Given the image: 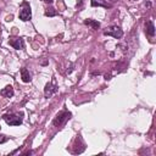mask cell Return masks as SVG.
Returning <instances> with one entry per match:
<instances>
[{"label": "cell", "instance_id": "4", "mask_svg": "<svg viewBox=\"0 0 156 156\" xmlns=\"http://www.w3.org/2000/svg\"><path fill=\"white\" fill-rule=\"evenodd\" d=\"M4 121L10 124V126H20L22 123V117H20V115H15V113H6L2 116Z\"/></svg>", "mask_w": 156, "mask_h": 156}, {"label": "cell", "instance_id": "13", "mask_svg": "<svg viewBox=\"0 0 156 156\" xmlns=\"http://www.w3.org/2000/svg\"><path fill=\"white\" fill-rule=\"evenodd\" d=\"M9 140V138L6 136V135H4V134H0V144H4V143H6Z\"/></svg>", "mask_w": 156, "mask_h": 156}, {"label": "cell", "instance_id": "16", "mask_svg": "<svg viewBox=\"0 0 156 156\" xmlns=\"http://www.w3.org/2000/svg\"><path fill=\"white\" fill-rule=\"evenodd\" d=\"M110 1H112V2H115V1H117V0H110Z\"/></svg>", "mask_w": 156, "mask_h": 156}, {"label": "cell", "instance_id": "7", "mask_svg": "<svg viewBox=\"0 0 156 156\" xmlns=\"http://www.w3.org/2000/svg\"><path fill=\"white\" fill-rule=\"evenodd\" d=\"M145 32L149 37H154L155 35V26H154V22L152 21H147L145 23Z\"/></svg>", "mask_w": 156, "mask_h": 156}, {"label": "cell", "instance_id": "10", "mask_svg": "<svg viewBox=\"0 0 156 156\" xmlns=\"http://www.w3.org/2000/svg\"><path fill=\"white\" fill-rule=\"evenodd\" d=\"M84 24L91 27V29H98V28L100 27V23H99L98 21H95V20H91V18H87V20L84 21Z\"/></svg>", "mask_w": 156, "mask_h": 156}, {"label": "cell", "instance_id": "12", "mask_svg": "<svg viewBox=\"0 0 156 156\" xmlns=\"http://www.w3.org/2000/svg\"><path fill=\"white\" fill-rule=\"evenodd\" d=\"M57 15V11L54 9V7H48L46 10H45V16H48V17H54V16H56Z\"/></svg>", "mask_w": 156, "mask_h": 156}, {"label": "cell", "instance_id": "17", "mask_svg": "<svg viewBox=\"0 0 156 156\" xmlns=\"http://www.w3.org/2000/svg\"><path fill=\"white\" fill-rule=\"evenodd\" d=\"M132 1H135V0H132Z\"/></svg>", "mask_w": 156, "mask_h": 156}, {"label": "cell", "instance_id": "2", "mask_svg": "<svg viewBox=\"0 0 156 156\" xmlns=\"http://www.w3.org/2000/svg\"><path fill=\"white\" fill-rule=\"evenodd\" d=\"M18 17H20V20H22V21H29V20H30V17H32V11H30V6H29L28 2H23V4L21 5Z\"/></svg>", "mask_w": 156, "mask_h": 156}, {"label": "cell", "instance_id": "8", "mask_svg": "<svg viewBox=\"0 0 156 156\" xmlns=\"http://www.w3.org/2000/svg\"><path fill=\"white\" fill-rule=\"evenodd\" d=\"M0 94H1L2 96H5V98H11V96H13V88H12V85H6L4 89L0 90Z\"/></svg>", "mask_w": 156, "mask_h": 156}, {"label": "cell", "instance_id": "11", "mask_svg": "<svg viewBox=\"0 0 156 156\" xmlns=\"http://www.w3.org/2000/svg\"><path fill=\"white\" fill-rule=\"evenodd\" d=\"M91 6H102V7H108L110 5L105 0H91Z\"/></svg>", "mask_w": 156, "mask_h": 156}, {"label": "cell", "instance_id": "3", "mask_svg": "<svg viewBox=\"0 0 156 156\" xmlns=\"http://www.w3.org/2000/svg\"><path fill=\"white\" fill-rule=\"evenodd\" d=\"M104 34L105 35H111V37H113L116 39H119L123 35V30L118 26H110V27L104 29Z\"/></svg>", "mask_w": 156, "mask_h": 156}, {"label": "cell", "instance_id": "5", "mask_svg": "<svg viewBox=\"0 0 156 156\" xmlns=\"http://www.w3.org/2000/svg\"><path fill=\"white\" fill-rule=\"evenodd\" d=\"M56 91H57V85L55 83V79H52V82H50V83H46V85L44 88V95H45V98H50Z\"/></svg>", "mask_w": 156, "mask_h": 156}, {"label": "cell", "instance_id": "6", "mask_svg": "<svg viewBox=\"0 0 156 156\" xmlns=\"http://www.w3.org/2000/svg\"><path fill=\"white\" fill-rule=\"evenodd\" d=\"M9 44H10L12 48L17 49V50H21V49L24 48V41H23V39L20 38V37H11L10 40H9Z\"/></svg>", "mask_w": 156, "mask_h": 156}, {"label": "cell", "instance_id": "14", "mask_svg": "<svg viewBox=\"0 0 156 156\" xmlns=\"http://www.w3.org/2000/svg\"><path fill=\"white\" fill-rule=\"evenodd\" d=\"M44 2H46V4H51L52 2V0H43Z\"/></svg>", "mask_w": 156, "mask_h": 156}, {"label": "cell", "instance_id": "1", "mask_svg": "<svg viewBox=\"0 0 156 156\" xmlns=\"http://www.w3.org/2000/svg\"><path fill=\"white\" fill-rule=\"evenodd\" d=\"M69 118H71V113H69L68 111H61V112H58V113L56 115V117L54 118L52 123H54V126H56V127H61V126H63Z\"/></svg>", "mask_w": 156, "mask_h": 156}, {"label": "cell", "instance_id": "15", "mask_svg": "<svg viewBox=\"0 0 156 156\" xmlns=\"http://www.w3.org/2000/svg\"><path fill=\"white\" fill-rule=\"evenodd\" d=\"M82 5V0H79V2H77V6H80Z\"/></svg>", "mask_w": 156, "mask_h": 156}, {"label": "cell", "instance_id": "9", "mask_svg": "<svg viewBox=\"0 0 156 156\" xmlns=\"http://www.w3.org/2000/svg\"><path fill=\"white\" fill-rule=\"evenodd\" d=\"M21 78H22V80L24 82V83H28V82H30V74H29V72H28V69L27 68H24V67H22L21 68Z\"/></svg>", "mask_w": 156, "mask_h": 156}]
</instances>
